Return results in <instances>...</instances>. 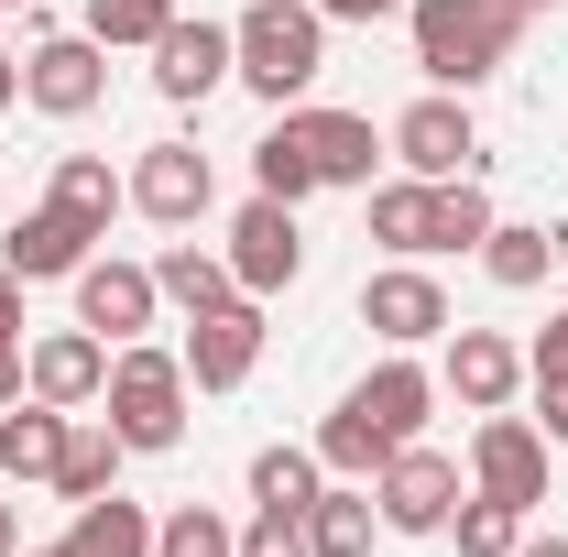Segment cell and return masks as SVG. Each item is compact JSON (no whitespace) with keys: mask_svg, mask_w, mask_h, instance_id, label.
<instances>
[{"mask_svg":"<svg viewBox=\"0 0 568 557\" xmlns=\"http://www.w3.org/2000/svg\"><path fill=\"white\" fill-rule=\"evenodd\" d=\"M361 328H383L394 350H416V340H448V284H437V274H416V263L372 274V284H361Z\"/></svg>","mask_w":568,"mask_h":557,"instance_id":"8fae6325","label":"cell"},{"mask_svg":"<svg viewBox=\"0 0 568 557\" xmlns=\"http://www.w3.org/2000/svg\"><path fill=\"white\" fill-rule=\"evenodd\" d=\"M0 340H22V274L0 263Z\"/></svg>","mask_w":568,"mask_h":557,"instance_id":"74e56055","label":"cell"},{"mask_svg":"<svg viewBox=\"0 0 568 557\" xmlns=\"http://www.w3.org/2000/svg\"><path fill=\"white\" fill-rule=\"evenodd\" d=\"M230 67H241V55H230V22H186V11H175V22L153 33V88H164L175 110H186V99H209Z\"/></svg>","mask_w":568,"mask_h":557,"instance_id":"5bb4252c","label":"cell"},{"mask_svg":"<svg viewBox=\"0 0 568 557\" xmlns=\"http://www.w3.org/2000/svg\"><path fill=\"white\" fill-rule=\"evenodd\" d=\"M252 361H263V306H252V295H230V306H209V317H186V383H197V394H241Z\"/></svg>","mask_w":568,"mask_h":557,"instance_id":"52a82bcc","label":"cell"},{"mask_svg":"<svg viewBox=\"0 0 568 557\" xmlns=\"http://www.w3.org/2000/svg\"><path fill=\"white\" fill-rule=\"evenodd\" d=\"M153 557H241V536L219 525L209 503H175V514L153 525Z\"/></svg>","mask_w":568,"mask_h":557,"instance_id":"4dcf8cb0","label":"cell"},{"mask_svg":"<svg viewBox=\"0 0 568 557\" xmlns=\"http://www.w3.org/2000/svg\"><path fill=\"white\" fill-rule=\"evenodd\" d=\"M568 263V230H525V219H493V241H481V274L503 295H525V284H547Z\"/></svg>","mask_w":568,"mask_h":557,"instance_id":"ffe728a7","label":"cell"},{"mask_svg":"<svg viewBox=\"0 0 568 557\" xmlns=\"http://www.w3.org/2000/svg\"><path fill=\"white\" fill-rule=\"evenodd\" d=\"M186 394H197V383H186V350H142V340L110 350V394H99V405H110V437H121V448H142V459L175 448V437H186Z\"/></svg>","mask_w":568,"mask_h":557,"instance_id":"277c9868","label":"cell"},{"mask_svg":"<svg viewBox=\"0 0 568 557\" xmlns=\"http://www.w3.org/2000/svg\"><path fill=\"white\" fill-rule=\"evenodd\" d=\"M493 241V198L470 175H437V252H481Z\"/></svg>","mask_w":568,"mask_h":557,"instance_id":"f546056e","label":"cell"},{"mask_svg":"<svg viewBox=\"0 0 568 557\" xmlns=\"http://www.w3.org/2000/svg\"><path fill=\"white\" fill-rule=\"evenodd\" d=\"M372 503H383L394 536H448V514H459V459L416 437V448H394V459L372 470Z\"/></svg>","mask_w":568,"mask_h":557,"instance_id":"5b68a950","label":"cell"},{"mask_svg":"<svg viewBox=\"0 0 568 557\" xmlns=\"http://www.w3.org/2000/svg\"><path fill=\"white\" fill-rule=\"evenodd\" d=\"M470 482L493 492V503H514V514H536V503H547V426L481 416V437H470Z\"/></svg>","mask_w":568,"mask_h":557,"instance_id":"ba28073f","label":"cell"},{"mask_svg":"<svg viewBox=\"0 0 568 557\" xmlns=\"http://www.w3.org/2000/svg\"><path fill=\"white\" fill-rule=\"evenodd\" d=\"M448 536H459V557H514V547H525V514H514V503H493V492H459Z\"/></svg>","mask_w":568,"mask_h":557,"instance_id":"f1b7e54d","label":"cell"},{"mask_svg":"<svg viewBox=\"0 0 568 557\" xmlns=\"http://www.w3.org/2000/svg\"><path fill=\"white\" fill-rule=\"evenodd\" d=\"M317 448H252V503H274V514H306L317 503Z\"/></svg>","mask_w":568,"mask_h":557,"instance_id":"4316f807","label":"cell"},{"mask_svg":"<svg viewBox=\"0 0 568 557\" xmlns=\"http://www.w3.org/2000/svg\"><path fill=\"white\" fill-rule=\"evenodd\" d=\"M55 209H67V219H88V230L110 241V209H132V186H121L99 153H55Z\"/></svg>","mask_w":568,"mask_h":557,"instance_id":"484cf974","label":"cell"},{"mask_svg":"<svg viewBox=\"0 0 568 557\" xmlns=\"http://www.w3.org/2000/svg\"><path fill=\"white\" fill-rule=\"evenodd\" d=\"M514 11H558V0H514Z\"/></svg>","mask_w":568,"mask_h":557,"instance_id":"60d3db41","label":"cell"},{"mask_svg":"<svg viewBox=\"0 0 568 557\" xmlns=\"http://www.w3.org/2000/svg\"><path fill=\"white\" fill-rule=\"evenodd\" d=\"M88 241H99V230H88V219H67L55 198H44V209H22V230L0 241V263H11L22 284H55V274H77V263H88Z\"/></svg>","mask_w":568,"mask_h":557,"instance_id":"ac0fdd59","label":"cell"},{"mask_svg":"<svg viewBox=\"0 0 568 557\" xmlns=\"http://www.w3.org/2000/svg\"><path fill=\"white\" fill-rule=\"evenodd\" d=\"M426 405H437V372H416V361H383V372H361L351 405L317 426V470H339V482H372L394 448H416Z\"/></svg>","mask_w":568,"mask_h":557,"instance_id":"6da1fadb","label":"cell"},{"mask_svg":"<svg viewBox=\"0 0 568 557\" xmlns=\"http://www.w3.org/2000/svg\"><path fill=\"white\" fill-rule=\"evenodd\" d=\"M230 55H241L230 77L284 110V99H306L317 67H328V11H317V0H252V11L230 22Z\"/></svg>","mask_w":568,"mask_h":557,"instance_id":"7a4b0ae2","label":"cell"},{"mask_svg":"<svg viewBox=\"0 0 568 557\" xmlns=\"http://www.w3.org/2000/svg\"><path fill=\"white\" fill-rule=\"evenodd\" d=\"M383 142H394V164L426 175V186H437V175H470V153H481V132H470V110H459V99H416Z\"/></svg>","mask_w":568,"mask_h":557,"instance_id":"4fadbf2b","label":"cell"},{"mask_svg":"<svg viewBox=\"0 0 568 557\" xmlns=\"http://www.w3.org/2000/svg\"><path fill=\"white\" fill-rule=\"evenodd\" d=\"M209 198H219V175H209V153H197V142H153V153L132 164V209L164 219V230L209 219Z\"/></svg>","mask_w":568,"mask_h":557,"instance_id":"30bf717a","label":"cell"},{"mask_svg":"<svg viewBox=\"0 0 568 557\" xmlns=\"http://www.w3.org/2000/svg\"><path fill=\"white\" fill-rule=\"evenodd\" d=\"M121 459H132V448L110 437V416H99V426H67V459H55V492H67V503H99V492H121Z\"/></svg>","mask_w":568,"mask_h":557,"instance_id":"d4e9b609","label":"cell"},{"mask_svg":"<svg viewBox=\"0 0 568 557\" xmlns=\"http://www.w3.org/2000/svg\"><path fill=\"white\" fill-rule=\"evenodd\" d=\"M372 241H383V252H437V186H426V175L372 186Z\"/></svg>","mask_w":568,"mask_h":557,"instance_id":"cb8c5ba5","label":"cell"},{"mask_svg":"<svg viewBox=\"0 0 568 557\" xmlns=\"http://www.w3.org/2000/svg\"><path fill=\"white\" fill-rule=\"evenodd\" d=\"M22 383H33V394H44V405H99V394H110V340H99V328H44V340H33V361H22Z\"/></svg>","mask_w":568,"mask_h":557,"instance_id":"7c38bea8","label":"cell"},{"mask_svg":"<svg viewBox=\"0 0 568 557\" xmlns=\"http://www.w3.org/2000/svg\"><path fill=\"white\" fill-rule=\"evenodd\" d=\"M317 11H328V22H394L405 0H317Z\"/></svg>","mask_w":568,"mask_h":557,"instance_id":"d590c367","label":"cell"},{"mask_svg":"<svg viewBox=\"0 0 568 557\" xmlns=\"http://www.w3.org/2000/svg\"><path fill=\"white\" fill-rule=\"evenodd\" d=\"M67 557H153V514H142L132 492H99V503H77Z\"/></svg>","mask_w":568,"mask_h":557,"instance_id":"7402d4cb","label":"cell"},{"mask_svg":"<svg viewBox=\"0 0 568 557\" xmlns=\"http://www.w3.org/2000/svg\"><path fill=\"white\" fill-rule=\"evenodd\" d=\"M252 186H263V198H284V209H306V198H317V164H306V142L284 132V121L252 142Z\"/></svg>","mask_w":568,"mask_h":557,"instance_id":"83f0119b","label":"cell"},{"mask_svg":"<svg viewBox=\"0 0 568 557\" xmlns=\"http://www.w3.org/2000/svg\"><path fill=\"white\" fill-rule=\"evenodd\" d=\"M514 557H568V536H525V547H514Z\"/></svg>","mask_w":568,"mask_h":557,"instance_id":"f35d334b","label":"cell"},{"mask_svg":"<svg viewBox=\"0 0 568 557\" xmlns=\"http://www.w3.org/2000/svg\"><path fill=\"white\" fill-rule=\"evenodd\" d=\"M536 416H547V448H568V372H536Z\"/></svg>","mask_w":568,"mask_h":557,"instance_id":"836d02e7","label":"cell"},{"mask_svg":"<svg viewBox=\"0 0 568 557\" xmlns=\"http://www.w3.org/2000/svg\"><path fill=\"white\" fill-rule=\"evenodd\" d=\"M241 557H306V514H274V503H263V514L241 525Z\"/></svg>","mask_w":568,"mask_h":557,"instance_id":"d6a6232c","label":"cell"},{"mask_svg":"<svg viewBox=\"0 0 568 557\" xmlns=\"http://www.w3.org/2000/svg\"><path fill=\"white\" fill-rule=\"evenodd\" d=\"M153 284H164V306H186V317H209V306H230V295H241L230 252H197V241H175V252L153 263Z\"/></svg>","mask_w":568,"mask_h":557,"instance_id":"603a6c76","label":"cell"},{"mask_svg":"<svg viewBox=\"0 0 568 557\" xmlns=\"http://www.w3.org/2000/svg\"><path fill=\"white\" fill-rule=\"evenodd\" d=\"M153 306H164V284L142 274V263H77V328H99V340H142Z\"/></svg>","mask_w":568,"mask_h":557,"instance_id":"9a60e30c","label":"cell"},{"mask_svg":"<svg viewBox=\"0 0 568 557\" xmlns=\"http://www.w3.org/2000/svg\"><path fill=\"white\" fill-rule=\"evenodd\" d=\"M525 372H568V306L536 328V350H525Z\"/></svg>","mask_w":568,"mask_h":557,"instance_id":"e575fe53","label":"cell"},{"mask_svg":"<svg viewBox=\"0 0 568 557\" xmlns=\"http://www.w3.org/2000/svg\"><path fill=\"white\" fill-rule=\"evenodd\" d=\"M11 547H22V514H11V503H0V557H11Z\"/></svg>","mask_w":568,"mask_h":557,"instance_id":"ab89813d","label":"cell"},{"mask_svg":"<svg viewBox=\"0 0 568 557\" xmlns=\"http://www.w3.org/2000/svg\"><path fill=\"white\" fill-rule=\"evenodd\" d=\"M175 22V0H88V33L99 44H153Z\"/></svg>","mask_w":568,"mask_h":557,"instance_id":"1f68e13d","label":"cell"},{"mask_svg":"<svg viewBox=\"0 0 568 557\" xmlns=\"http://www.w3.org/2000/svg\"><path fill=\"white\" fill-rule=\"evenodd\" d=\"M0 11H33V0H0Z\"/></svg>","mask_w":568,"mask_h":557,"instance_id":"b9f144b4","label":"cell"},{"mask_svg":"<svg viewBox=\"0 0 568 557\" xmlns=\"http://www.w3.org/2000/svg\"><path fill=\"white\" fill-rule=\"evenodd\" d=\"M230 274H241V295H284V284L306 274V230H295L284 198H252V209L230 219Z\"/></svg>","mask_w":568,"mask_h":557,"instance_id":"9c48e42d","label":"cell"},{"mask_svg":"<svg viewBox=\"0 0 568 557\" xmlns=\"http://www.w3.org/2000/svg\"><path fill=\"white\" fill-rule=\"evenodd\" d=\"M284 132L306 142L317 186H372V164H383V132L361 110H284Z\"/></svg>","mask_w":568,"mask_h":557,"instance_id":"2e32d148","label":"cell"},{"mask_svg":"<svg viewBox=\"0 0 568 557\" xmlns=\"http://www.w3.org/2000/svg\"><path fill=\"white\" fill-rule=\"evenodd\" d=\"M405 33H416V67L437 88H481V77L514 67L525 11L514 0H405Z\"/></svg>","mask_w":568,"mask_h":557,"instance_id":"3957f363","label":"cell"},{"mask_svg":"<svg viewBox=\"0 0 568 557\" xmlns=\"http://www.w3.org/2000/svg\"><path fill=\"white\" fill-rule=\"evenodd\" d=\"M372 525H383V503L361 482H328L306 503V557H372Z\"/></svg>","mask_w":568,"mask_h":557,"instance_id":"44dd1931","label":"cell"},{"mask_svg":"<svg viewBox=\"0 0 568 557\" xmlns=\"http://www.w3.org/2000/svg\"><path fill=\"white\" fill-rule=\"evenodd\" d=\"M514 383H525V350L503 340V328H448V394H459L470 416H503Z\"/></svg>","mask_w":568,"mask_h":557,"instance_id":"e0dca14e","label":"cell"},{"mask_svg":"<svg viewBox=\"0 0 568 557\" xmlns=\"http://www.w3.org/2000/svg\"><path fill=\"white\" fill-rule=\"evenodd\" d=\"M55 459H67V405H44V394L0 405V470L11 482H55Z\"/></svg>","mask_w":568,"mask_h":557,"instance_id":"d6986e66","label":"cell"},{"mask_svg":"<svg viewBox=\"0 0 568 557\" xmlns=\"http://www.w3.org/2000/svg\"><path fill=\"white\" fill-rule=\"evenodd\" d=\"M22 99L55 110V121H88V110L110 99V44H99V33H44V44L22 55Z\"/></svg>","mask_w":568,"mask_h":557,"instance_id":"8992f818","label":"cell"},{"mask_svg":"<svg viewBox=\"0 0 568 557\" xmlns=\"http://www.w3.org/2000/svg\"><path fill=\"white\" fill-rule=\"evenodd\" d=\"M33 383H22V340H0V405H22Z\"/></svg>","mask_w":568,"mask_h":557,"instance_id":"8d00e7d4","label":"cell"}]
</instances>
